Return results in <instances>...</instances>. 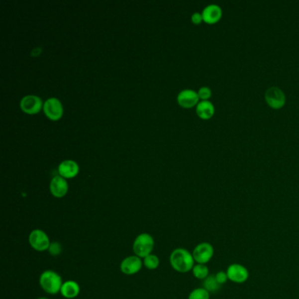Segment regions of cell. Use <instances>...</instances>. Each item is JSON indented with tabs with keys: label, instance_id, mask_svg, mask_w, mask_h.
I'll list each match as a JSON object with an SVG mask.
<instances>
[{
	"label": "cell",
	"instance_id": "cell-1",
	"mask_svg": "<svg viewBox=\"0 0 299 299\" xmlns=\"http://www.w3.org/2000/svg\"><path fill=\"white\" fill-rule=\"evenodd\" d=\"M170 265L178 273H188L195 265V260L192 253L186 248H178L171 252L170 256Z\"/></svg>",
	"mask_w": 299,
	"mask_h": 299
},
{
	"label": "cell",
	"instance_id": "cell-21",
	"mask_svg": "<svg viewBox=\"0 0 299 299\" xmlns=\"http://www.w3.org/2000/svg\"><path fill=\"white\" fill-rule=\"evenodd\" d=\"M48 252L49 253V255L56 257V256H58V255L62 254V252H63V246L58 241H53L50 244L49 248H48Z\"/></svg>",
	"mask_w": 299,
	"mask_h": 299
},
{
	"label": "cell",
	"instance_id": "cell-6",
	"mask_svg": "<svg viewBox=\"0 0 299 299\" xmlns=\"http://www.w3.org/2000/svg\"><path fill=\"white\" fill-rule=\"evenodd\" d=\"M228 280L234 284H244L249 278V272L246 267L240 263H232L226 270Z\"/></svg>",
	"mask_w": 299,
	"mask_h": 299
},
{
	"label": "cell",
	"instance_id": "cell-5",
	"mask_svg": "<svg viewBox=\"0 0 299 299\" xmlns=\"http://www.w3.org/2000/svg\"><path fill=\"white\" fill-rule=\"evenodd\" d=\"M192 255L197 263L207 264L214 255V248L209 242H201L193 249Z\"/></svg>",
	"mask_w": 299,
	"mask_h": 299
},
{
	"label": "cell",
	"instance_id": "cell-20",
	"mask_svg": "<svg viewBox=\"0 0 299 299\" xmlns=\"http://www.w3.org/2000/svg\"><path fill=\"white\" fill-rule=\"evenodd\" d=\"M210 292H207L205 289H194L189 294L188 299H210Z\"/></svg>",
	"mask_w": 299,
	"mask_h": 299
},
{
	"label": "cell",
	"instance_id": "cell-17",
	"mask_svg": "<svg viewBox=\"0 0 299 299\" xmlns=\"http://www.w3.org/2000/svg\"><path fill=\"white\" fill-rule=\"evenodd\" d=\"M192 274L197 279L199 280H204L206 277L210 276L209 274V268L206 264H199L197 263L192 269Z\"/></svg>",
	"mask_w": 299,
	"mask_h": 299
},
{
	"label": "cell",
	"instance_id": "cell-16",
	"mask_svg": "<svg viewBox=\"0 0 299 299\" xmlns=\"http://www.w3.org/2000/svg\"><path fill=\"white\" fill-rule=\"evenodd\" d=\"M196 111L200 118L207 119L212 117V115L214 114V105L208 100H203L198 103Z\"/></svg>",
	"mask_w": 299,
	"mask_h": 299
},
{
	"label": "cell",
	"instance_id": "cell-18",
	"mask_svg": "<svg viewBox=\"0 0 299 299\" xmlns=\"http://www.w3.org/2000/svg\"><path fill=\"white\" fill-rule=\"evenodd\" d=\"M220 287H221V285H219L216 280L215 275L214 276L210 275L203 281V288L205 289L207 292H210V293H215V292H218Z\"/></svg>",
	"mask_w": 299,
	"mask_h": 299
},
{
	"label": "cell",
	"instance_id": "cell-3",
	"mask_svg": "<svg viewBox=\"0 0 299 299\" xmlns=\"http://www.w3.org/2000/svg\"><path fill=\"white\" fill-rule=\"evenodd\" d=\"M154 248L155 240L149 233H140L133 240V254L140 258L144 259L148 255H151Z\"/></svg>",
	"mask_w": 299,
	"mask_h": 299
},
{
	"label": "cell",
	"instance_id": "cell-8",
	"mask_svg": "<svg viewBox=\"0 0 299 299\" xmlns=\"http://www.w3.org/2000/svg\"><path fill=\"white\" fill-rule=\"evenodd\" d=\"M265 100L269 105L275 109L283 107L285 103V95L284 92L276 86L270 87L265 93Z\"/></svg>",
	"mask_w": 299,
	"mask_h": 299
},
{
	"label": "cell",
	"instance_id": "cell-9",
	"mask_svg": "<svg viewBox=\"0 0 299 299\" xmlns=\"http://www.w3.org/2000/svg\"><path fill=\"white\" fill-rule=\"evenodd\" d=\"M45 114L52 120H56L63 115V106L59 100L56 98H50L43 103Z\"/></svg>",
	"mask_w": 299,
	"mask_h": 299
},
{
	"label": "cell",
	"instance_id": "cell-24",
	"mask_svg": "<svg viewBox=\"0 0 299 299\" xmlns=\"http://www.w3.org/2000/svg\"><path fill=\"white\" fill-rule=\"evenodd\" d=\"M202 19H203V16H202V13H199V12H194L192 16V22L194 23V24H200L201 21H202Z\"/></svg>",
	"mask_w": 299,
	"mask_h": 299
},
{
	"label": "cell",
	"instance_id": "cell-25",
	"mask_svg": "<svg viewBox=\"0 0 299 299\" xmlns=\"http://www.w3.org/2000/svg\"><path fill=\"white\" fill-rule=\"evenodd\" d=\"M48 299V298H39V299Z\"/></svg>",
	"mask_w": 299,
	"mask_h": 299
},
{
	"label": "cell",
	"instance_id": "cell-13",
	"mask_svg": "<svg viewBox=\"0 0 299 299\" xmlns=\"http://www.w3.org/2000/svg\"><path fill=\"white\" fill-rule=\"evenodd\" d=\"M203 19L209 24H214L218 22L222 17V9L219 5L210 4L207 5L202 11Z\"/></svg>",
	"mask_w": 299,
	"mask_h": 299
},
{
	"label": "cell",
	"instance_id": "cell-4",
	"mask_svg": "<svg viewBox=\"0 0 299 299\" xmlns=\"http://www.w3.org/2000/svg\"><path fill=\"white\" fill-rule=\"evenodd\" d=\"M28 242L31 248L37 252L48 251L51 244L48 234L41 229L33 230L28 235Z\"/></svg>",
	"mask_w": 299,
	"mask_h": 299
},
{
	"label": "cell",
	"instance_id": "cell-12",
	"mask_svg": "<svg viewBox=\"0 0 299 299\" xmlns=\"http://www.w3.org/2000/svg\"><path fill=\"white\" fill-rule=\"evenodd\" d=\"M199 94L193 90H183L178 96L179 104L183 107L190 108L195 105L199 101Z\"/></svg>",
	"mask_w": 299,
	"mask_h": 299
},
{
	"label": "cell",
	"instance_id": "cell-14",
	"mask_svg": "<svg viewBox=\"0 0 299 299\" xmlns=\"http://www.w3.org/2000/svg\"><path fill=\"white\" fill-rule=\"evenodd\" d=\"M79 170L78 163L72 160H65L60 163L58 172L64 178H72L77 176Z\"/></svg>",
	"mask_w": 299,
	"mask_h": 299
},
{
	"label": "cell",
	"instance_id": "cell-19",
	"mask_svg": "<svg viewBox=\"0 0 299 299\" xmlns=\"http://www.w3.org/2000/svg\"><path fill=\"white\" fill-rule=\"evenodd\" d=\"M160 259L156 255H148L143 259V266L149 270H155L159 267Z\"/></svg>",
	"mask_w": 299,
	"mask_h": 299
},
{
	"label": "cell",
	"instance_id": "cell-2",
	"mask_svg": "<svg viewBox=\"0 0 299 299\" xmlns=\"http://www.w3.org/2000/svg\"><path fill=\"white\" fill-rule=\"evenodd\" d=\"M63 284V278L54 270H45L39 278V285L41 288L49 295H56L60 293Z\"/></svg>",
	"mask_w": 299,
	"mask_h": 299
},
{
	"label": "cell",
	"instance_id": "cell-10",
	"mask_svg": "<svg viewBox=\"0 0 299 299\" xmlns=\"http://www.w3.org/2000/svg\"><path fill=\"white\" fill-rule=\"evenodd\" d=\"M42 107L41 100L34 95H27L20 100V108L28 114L37 113Z\"/></svg>",
	"mask_w": 299,
	"mask_h": 299
},
{
	"label": "cell",
	"instance_id": "cell-23",
	"mask_svg": "<svg viewBox=\"0 0 299 299\" xmlns=\"http://www.w3.org/2000/svg\"><path fill=\"white\" fill-rule=\"evenodd\" d=\"M198 94H199L200 99H202L203 100H207L211 95V91H210V88H208L206 86H203V87L200 88Z\"/></svg>",
	"mask_w": 299,
	"mask_h": 299
},
{
	"label": "cell",
	"instance_id": "cell-11",
	"mask_svg": "<svg viewBox=\"0 0 299 299\" xmlns=\"http://www.w3.org/2000/svg\"><path fill=\"white\" fill-rule=\"evenodd\" d=\"M68 189V183L65 178H63L62 176H55L52 178L49 185V190L53 196L57 199H61L66 195Z\"/></svg>",
	"mask_w": 299,
	"mask_h": 299
},
{
	"label": "cell",
	"instance_id": "cell-7",
	"mask_svg": "<svg viewBox=\"0 0 299 299\" xmlns=\"http://www.w3.org/2000/svg\"><path fill=\"white\" fill-rule=\"evenodd\" d=\"M143 266V261L136 255H130L123 259L119 269L122 273L126 276H133L139 273Z\"/></svg>",
	"mask_w": 299,
	"mask_h": 299
},
{
	"label": "cell",
	"instance_id": "cell-22",
	"mask_svg": "<svg viewBox=\"0 0 299 299\" xmlns=\"http://www.w3.org/2000/svg\"><path fill=\"white\" fill-rule=\"evenodd\" d=\"M215 278L220 285H225V283L228 281V277H227L226 271L225 272V271H221V270L216 273Z\"/></svg>",
	"mask_w": 299,
	"mask_h": 299
},
{
	"label": "cell",
	"instance_id": "cell-15",
	"mask_svg": "<svg viewBox=\"0 0 299 299\" xmlns=\"http://www.w3.org/2000/svg\"><path fill=\"white\" fill-rule=\"evenodd\" d=\"M80 286L78 282L73 280H68L63 282L61 289V295L67 299H74L80 294Z\"/></svg>",
	"mask_w": 299,
	"mask_h": 299
}]
</instances>
